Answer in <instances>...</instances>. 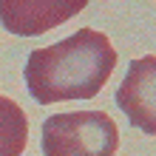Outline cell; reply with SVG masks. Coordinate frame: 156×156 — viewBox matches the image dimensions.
I'll return each mask as SVG.
<instances>
[{
    "label": "cell",
    "mask_w": 156,
    "mask_h": 156,
    "mask_svg": "<svg viewBox=\"0 0 156 156\" xmlns=\"http://www.w3.org/2000/svg\"><path fill=\"white\" fill-rule=\"evenodd\" d=\"M116 68V51L102 31L80 29L66 40L34 48L23 77L40 105L97 97Z\"/></svg>",
    "instance_id": "obj_1"
},
{
    "label": "cell",
    "mask_w": 156,
    "mask_h": 156,
    "mask_svg": "<svg viewBox=\"0 0 156 156\" xmlns=\"http://www.w3.org/2000/svg\"><path fill=\"white\" fill-rule=\"evenodd\" d=\"M88 0H0V23L17 37H40L77 17Z\"/></svg>",
    "instance_id": "obj_3"
},
{
    "label": "cell",
    "mask_w": 156,
    "mask_h": 156,
    "mask_svg": "<svg viewBox=\"0 0 156 156\" xmlns=\"http://www.w3.org/2000/svg\"><path fill=\"white\" fill-rule=\"evenodd\" d=\"M29 142V119L9 97H0V156H20Z\"/></svg>",
    "instance_id": "obj_5"
},
{
    "label": "cell",
    "mask_w": 156,
    "mask_h": 156,
    "mask_svg": "<svg viewBox=\"0 0 156 156\" xmlns=\"http://www.w3.org/2000/svg\"><path fill=\"white\" fill-rule=\"evenodd\" d=\"M116 102L128 114L131 125L142 128L148 136L156 133V57H139L131 62L122 85L116 91Z\"/></svg>",
    "instance_id": "obj_4"
},
{
    "label": "cell",
    "mask_w": 156,
    "mask_h": 156,
    "mask_svg": "<svg viewBox=\"0 0 156 156\" xmlns=\"http://www.w3.org/2000/svg\"><path fill=\"white\" fill-rule=\"evenodd\" d=\"M40 148L45 156H114L119 128L105 111H66L43 122Z\"/></svg>",
    "instance_id": "obj_2"
}]
</instances>
